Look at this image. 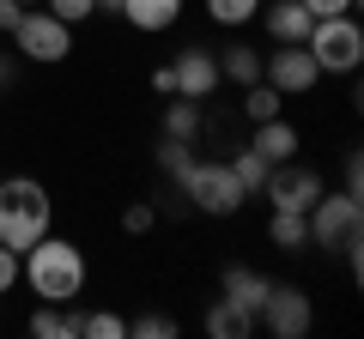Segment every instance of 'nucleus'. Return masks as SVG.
<instances>
[{
	"instance_id": "obj_1",
	"label": "nucleus",
	"mask_w": 364,
	"mask_h": 339,
	"mask_svg": "<svg viewBox=\"0 0 364 339\" xmlns=\"http://www.w3.org/2000/svg\"><path fill=\"white\" fill-rule=\"evenodd\" d=\"M18 285H31L37 303H79L85 297V248L67 236H37L18 255Z\"/></svg>"
},
{
	"instance_id": "obj_2",
	"label": "nucleus",
	"mask_w": 364,
	"mask_h": 339,
	"mask_svg": "<svg viewBox=\"0 0 364 339\" xmlns=\"http://www.w3.org/2000/svg\"><path fill=\"white\" fill-rule=\"evenodd\" d=\"M55 230V200L37 176H6L0 182V243L25 255L37 236Z\"/></svg>"
},
{
	"instance_id": "obj_3",
	"label": "nucleus",
	"mask_w": 364,
	"mask_h": 339,
	"mask_svg": "<svg viewBox=\"0 0 364 339\" xmlns=\"http://www.w3.org/2000/svg\"><path fill=\"white\" fill-rule=\"evenodd\" d=\"M304 49H310V61L322 67V73L352 79V73H358V61H364V30H358V18H352V13H334V18H316V25H310Z\"/></svg>"
},
{
	"instance_id": "obj_4",
	"label": "nucleus",
	"mask_w": 364,
	"mask_h": 339,
	"mask_svg": "<svg viewBox=\"0 0 364 339\" xmlns=\"http://www.w3.org/2000/svg\"><path fill=\"white\" fill-rule=\"evenodd\" d=\"M176 188L188 194V206L207 212V218H231V212L249 200L243 182L231 176V164H225V157H195V164H188V176H182Z\"/></svg>"
},
{
	"instance_id": "obj_5",
	"label": "nucleus",
	"mask_w": 364,
	"mask_h": 339,
	"mask_svg": "<svg viewBox=\"0 0 364 339\" xmlns=\"http://www.w3.org/2000/svg\"><path fill=\"white\" fill-rule=\"evenodd\" d=\"M13 43H18V55H25V61L55 67V61H67V55H73V25H61L49 6H25V18L13 25Z\"/></svg>"
},
{
	"instance_id": "obj_6",
	"label": "nucleus",
	"mask_w": 364,
	"mask_h": 339,
	"mask_svg": "<svg viewBox=\"0 0 364 339\" xmlns=\"http://www.w3.org/2000/svg\"><path fill=\"white\" fill-rule=\"evenodd\" d=\"M304 224H310V248H346L358 243V194H316V206L304 212Z\"/></svg>"
},
{
	"instance_id": "obj_7",
	"label": "nucleus",
	"mask_w": 364,
	"mask_h": 339,
	"mask_svg": "<svg viewBox=\"0 0 364 339\" xmlns=\"http://www.w3.org/2000/svg\"><path fill=\"white\" fill-rule=\"evenodd\" d=\"M310 321H316V309H310V291L304 285H267V297L255 309V327H267L273 339H304Z\"/></svg>"
},
{
	"instance_id": "obj_8",
	"label": "nucleus",
	"mask_w": 364,
	"mask_h": 339,
	"mask_svg": "<svg viewBox=\"0 0 364 339\" xmlns=\"http://www.w3.org/2000/svg\"><path fill=\"white\" fill-rule=\"evenodd\" d=\"M322 188H328V182L316 176L310 164L286 157V164H273V170H267V182H261V200H267L273 212H310Z\"/></svg>"
},
{
	"instance_id": "obj_9",
	"label": "nucleus",
	"mask_w": 364,
	"mask_h": 339,
	"mask_svg": "<svg viewBox=\"0 0 364 339\" xmlns=\"http://www.w3.org/2000/svg\"><path fill=\"white\" fill-rule=\"evenodd\" d=\"M261 79H267L279 97H304L322 85V67L310 61L304 43H273V55H261Z\"/></svg>"
},
{
	"instance_id": "obj_10",
	"label": "nucleus",
	"mask_w": 364,
	"mask_h": 339,
	"mask_svg": "<svg viewBox=\"0 0 364 339\" xmlns=\"http://www.w3.org/2000/svg\"><path fill=\"white\" fill-rule=\"evenodd\" d=\"M170 79H176V97H188V104H207V97L225 85L213 49H182L176 61H170Z\"/></svg>"
},
{
	"instance_id": "obj_11",
	"label": "nucleus",
	"mask_w": 364,
	"mask_h": 339,
	"mask_svg": "<svg viewBox=\"0 0 364 339\" xmlns=\"http://www.w3.org/2000/svg\"><path fill=\"white\" fill-rule=\"evenodd\" d=\"M255 18L267 25L273 43H304V37H310V25H316L304 0H261V13H255Z\"/></svg>"
},
{
	"instance_id": "obj_12",
	"label": "nucleus",
	"mask_w": 364,
	"mask_h": 339,
	"mask_svg": "<svg viewBox=\"0 0 364 339\" xmlns=\"http://www.w3.org/2000/svg\"><path fill=\"white\" fill-rule=\"evenodd\" d=\"M249 145H255L267 164H286V157H298V152H304V133L291 128L286 116H267V121H255V140H249Z\"/></svg>"
},
{
	"instance_id": "obj_13",
	"label": "nucleus",
	"mask_w": 364,
	"mask_h": 339,
	"mask_svg": "<svg viewBox=\"0 0 364 339\" xmlns=\"http://www.w3.org/2000/svg\"><path fill=\"white\" fill-rule=\"evenodd\" d=\"M267 285H273V279H267V273H255V267H225V279H219L225 303H237V309H249V315L261 309V297H267Z\"/></svg>"
},
{
	"instance_id": "obj_14",
	"label": "nucleus",
	"mask_w": 364,
	"mask_h": 339,
	"mask_svg": "<svg viewBox=\"0 0 364 339\" xmlns=\"http://www.w3.org/2000/svg\"><path fill=\"white\" fill-rule=\"evenodd\" d=\"M122 18L134 30H146V37H158V30H170L182 18V0H122Z\"/></svg>"
},
{
	"instance_id": "obj_15",
	"label": "nucleus",
	"mask_w": 364,
	"mask_h": 339,
	"mask_svg": "<svg viewBox=\"0 0 364 339\" xmlns=\"http://www.w3.org/2000/svg\"><path fill=\"white\" fill-rule=\"evenodd\" d=\"M164 140L195 145L200 140V104H188V97H164Z\"/></svg>"
},
{
	"instance_id": "obj_16",
	"label": "nucleus",
	"mask_w": 364,
	"mask_h": 339,
	"mask_svg": "<svg viewBox=\"0 0 364 339\" xmlns=\"http://www.w3.org/2000/svg\"><path fill=\"white\" fill-rule=\"evenodd\" d=\"M207 333H213V339H249V333H255V315L219 297V303L207 309Z\"/></svg>"
},
{
	"instance_id": "obj_17",
	"label": "nucleus",
	"mask_w": 364,
	"mask_h": 339,
	"mask_svg": "<svg viewBox=\"0 0 364 339\" xmlns=\"http://www.w3.org/2000/svg\"><path fill=\"white\" fill-rule=\"evenodd\" d=\"M267 236H273V248H286V255H304V248H310L304 212H267Z\"/></svg>"
},
{
	"instance_id": "obj_18",
	"label": "nucleus",
	"mask_w": 364,
	"mask_h": 339,
	"mask_svg": "<svg viewBox=\"0 0 364 339\" xmlns=\"http://www.w3.org/2000/svg\"><path fill=\"white\" fill-rule=\"evenodd\" d=\"M219 79H231V85H255V79H261V49L231 43V49L219 55Z\"/></svg>"
},
{
	"instance_id": "obj_19",
	"label": "nucleus",
	"mask_w": 364,
	"mask_h": 339,
	"mask_svg": "<svg viewBox=\"0 0 364 339\" xmlns=\"http://www.w3.org/2000/svg\"><path fill=\"white\" fill-rule=\"evenodd\" d=\"M225 164H231V176H237V182H243V194H261V182H267V157H261L255 152V145H243V152H231V157H225Z\"/></svg>"
},
{
	"instance_id": "obj_20",
	"label": "nucleus",
	"mask_w": 364,
	"mask_h": 339,
	"mask_svg": "<svg viewBox=\"0 0 364 339\" xmlns=\"http://www.w3.org/2000/svg\"><path fill=\"white\" fill-rule=\"evenodd\" d=\"M255 13H261V0H207V18L219 30H237V25H255Z\"/></svg>"
},
{
	"instance_id": "obj_21",
	"label": "nucleus",
	"mask_w": 364,
	"mask_h": 339,
	"mask_svg": "<svg viewBox=\"0 0 364 339\" xmlns=\"http://www.w3.org/2000/svg\"><path fill=\"white\" fill-rule=\"evenodd\" d=\"M79 339H128V321L109 309H79Z\"/></svg>"
},
{
	"instance_id": "obj_22",
	"label": "nucleus",
	"mask_w": 364,
	"mask_h": 339,
	"mask_svg": "<svg viewBox=\"0 0 364 339\" xmlns=\"http://www.w3.org/2000/svg\"><path fill=\"white\" fill-rule=\"evenodd\" d=\"M243 116H249V121H267V116H279V91H273L267 79L243 85Z\"/></svg>"
},
{
	"instance_id": "obj_23",
	"label": "nucleus",
	"mask_w": 364,
	"mask_h": 339,
	"mask_svg": "<svg viewBox=\"0 0 364 339\" xmlns=\"http://www.w3.org/2000/svg\"><path fill=\"white\" fill-rule=\"evenodd\" d=\"M188 164H195V145H182V140H158V170H164L170 182H182V176H188Z\"/></svg>"
},
{
	"instance_id": "obj_24",
	"label": "nucleus",
	"mask_w": 364,
	"mask_h": 339,
	"mask_svg": "<svg viewBox=\"0 0 364 339\" xmlns=\"http://www.w3.org/2000/svg\"><path fill=\"white\" fill-rule=\"evenodd\" d=\"M128 333H134V339H176L182 327L170 321V315H134V321H128Z\"/></svg>"
},
{
	"instance_id": "obj_25",
	"label": "nucleus",
	"mask_w": 364,
	"mask_h": 339,
	"mask_svg": "<svg viewBox=\"0 0 364 339\" xmlns=\"http://www.w3.org/2000/svg\"><path fill=\"white\" fill-rule=\"evenodd\" d=\"M43 6H49L61 25H85V18L97 13V0H43Z\"/></svg>"
},
{
	"instance_id": "obj_26",
	"label": "nucleus",
	"mask_w": 364,
	"mask_h": 339,
	"mask_svg": "<svg viewBox=\"0 0 364 339\" xmlns=\"http://www.w3.org/2000/svg\"><path fill=\"white\" fill-rule=\"evenodd\" d=\"M158 224V206H146V200H134V206H122V230L128 236H146Z\"/></svg>"
},
{
	"instance_id": "obj_27",
	"label": "nucleus",
	"mask_w": 364,
	"mask_h": 339,
	"mask_svg": "<svg viewBox=\"0 0 364 339\" xmlns=\"http://www.w3.org/2000/svg\"><path fill=\"white\" fill-rule=\"evenodd\" d=\"M13 285H18V248H6V243H0V297H6Z\"/></svg>"
},
{
	"instance_id": "obj_28",
	"label": "nucleus",
	"mask_w": 364,
	"mask_h": 339,
	"mask_svg": "<svg viewBox=\"0 0 364 339\" xmlns=\"http://www.w3.org/2000/svg\"><path fill=\"white\" fill-rule=\"evenodd\" d=\"M304 6H310V18H334V13H352L358 0H304Z\"/></svg>"
},
{
	"instance_id": "obj_29",
	"label": "nucleus",
	"mask_w": 364,
	"mask_h": 339,
	"mask_svg": "<svg viewBox=\"0 0 364 339\" xmlns=\"http://www.w3.org/2000/svg\"><path fill=\"white\" fill-rule=\"evenodd\" d=\"M18 18H25V6H18V0H0V30H6V37H13Z\"/></svg>"
},
{
	"instance_id": "obj_30",
	"label": "nucleus",
	"mask_w": 364,
	"mask_h": 339,
	"mask_svg": "<svg viewBox=\"0 0 364 339\" xmlns=\"http://www.w3.org/2000/svg\"><path fill=\"white\" fill-rule=\"evenodd\" d=\"M152 91H158V97H176V79H170V61L152 73Z\"/></svg>"
},
{
	"instance_id": "obj_31",
	"label": "nucleus",
	"mask_w": 364,
	"mask_h": 339,
	"mask_svg": "<svg viewBox=\"0 0 364 339\" xmlns=\"http://www.w3.org/2000/svg\"><path fill=\"white\" fill-rule=\"evenodd\" d=\"M364 188V170H358V157H346V194H358Z\"/></svg>"
},
{
	"instance_id": "obj_32",
	"label": "nucleus",
	"mask_w": 364,
	"mask_h": 339,
	"mask_svg": "<svg viewBox=\"0 0 364 339\" xmlns=\"http://www.w3.org/2000/svg\"><path fill=\"white\" fill-rule=\"evenodd\" d=\"M6 79H13V55H0V97H6Z\"/></svg>"
},
{
	"instance_id": "obj_33",
	"label": "nucleus",
	"mask_w": 364,
	"mask_h": 339,
	"mask_svg": "<svg viewBox=\"0 0 364 339\" xmlns=\"http://www.w3.org/2000/svg\"><path fill=\"white\" fill-rule=\"evenodd\" d=\"M97 13H122V0H97Z\"/></svg>"
},
{
	"instance_id": "obj_34",
	"label": "nucleus",
	"mask_w": 364,
	"mask_h": 339,
	"mask_svg": "<svg viewBox=\"0 0 364 339\" xmlns=\"http://www.w3.org/2000/svg\"><path fill=\"white\" fill-rule=\"evenodd\" d=\"M18 6H43V0H18Z\"/></svg>"
}]
</instances>
